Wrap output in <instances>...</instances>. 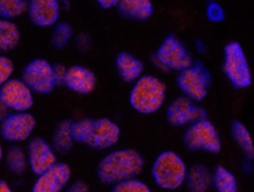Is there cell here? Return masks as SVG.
Segmentation results:
<instances>
[{"label": "cell", "mask_w": 254, "mask_h": 192, "mask_svg": "<svg viewBox=\"0 0 254 192\" xmlns=\"http://www.w3.org/2000/svg\"><path fill=\"white\" fill-rule=\"evenodd\" d=\"M146 166V159L135 148L113 149L99 159L97 178L104 186H115L132 178H139Z\"/></svg>", "instance_id": "1"}, {"label": "cell", "mask_w": 254, "mask_h": 192, "mask_svg": "<svg viewBox=\"0 0 254 192\" xmlns=\"http://www.w3.org/2000/svg\"><path fill=\"white\" fill-rule=\"evenodd\" d=\"M72 137L75 144L93 150H110L121 139V128L108 117L81 119L72 124Z\"/></svg>", "instance_id": "2"}, {"label": "cell", "mask_w": 254, "mask_h": 192, "mask_svg": "<svg viewBox=\"0 0 254 192\" xmlns=\"http://www.w3.org/2000/svg\"><path fill=\"white\" fill-rule=\"evenodd\" d=\"M167 96L168 85L162 78L144 74L132 84L128 102L137 114L154 115L165 105Z\"/></svg>", "instance_id": "3"}, {"label": "cell", "mask_w": 254, "mask_h": 192, "mask_svg": "<svg viewBox=\"0 0 254 192\" xmlns=\"http://www.w3.org/2000/svg\"><path fill=\"white\" fill-rule=\"evenodd\" d=\"M187 163L174 150H164L156 155L150 168V175L156 187L173 192L185 186Z\"/></svg>", "instance_id": "4"}, {"label": "cell", "mask_w": 254, "mask_h": 192, "mask_svg": "<svg viewBox=\"0 0 254 192\" xmlns=\"http://www.w3.org/2000/svg\"><path fill=\"white\" fill-rule=\"evenodd\" d=\"M222 71L237 89H246L253 84V74L248 56L238 41H230L224 46Z\"/></svg>", "instance_id": "5"}, {"label": "cell", "mask_w": 254, "mask_h": 192, "mask_svg": "<svg viewBox=\"0 0 254 192\" xmlns=\"http://www.w3.org/2000/svg\"><path fill=\"white\" fill-rule=\"evenodd\" d=\"M183 144L190 151H203L214 155L220 154L222 149L219 128L208 119L187 126L183 134Z\"/></svg>", "instance_id": "6"}, {"label": "cell", "mask_w": 254, "mask_h": 192, "mask_svg": "<svg viewBox=\"0 0 254 192\" xmlns=\"http://www.w3.org/2000/svg\"><path fill=\"white\" fill-rule=\"evenodd\" d=\"M211 82V73L202 62H193L190 67L179 71L177 75V85L182 92V96L194 103L202 102L208 96Z\"/></svg>", "instance_id": "7"}, {"label": "cell", "mask_w": 254, "mask_h": 192, "mask_svg": "<svg viewBox=\"0 0 254 192\" xmlns=\"http://www.w3.org/2000/svg\"><path fill=\"white\" fill-rule=\"evenodd\" d=\"M20 79L32 90L33 94L46 96L54 92L56 88L52 64L46 59H33L20 73Z\"/></svg>", "instance_id": "8"}, {"label": "cell", "mask_w": 254, "mask_h": 192, "mask_svg": "<svg viewBox=\"0 0 254 192\" xmlns=\"http://www.w3.org/2000/svg\"><path fill=\"white\" fill-rule=\"evenodd\" d=\"M154 55L169 70V73L171 71L179 73V71L190 67L194 62L193 56L188 47L183 44V41L178 36L173 35V33L168 35L163 40Z\"/></svg>", "instance_id": "9"}, {"label": "cell", "mask_w": 254, "mask_h": 192, "mask_svg": "<svg viewBox=\"0 0 254 192\" xmlns=\"http://www.w3.org/2000/svg\"><path fill=\"white\" fill-rule=\"evenodd\" d=\"M37 120L31 112H10L0 123V136L10 144L28 141L35 132Z\"/></svg>", "instance_id": "10"}, {"label": "cell", "mask_w": 254, "mask_h": 192, "mask_svg": "<svg viewBox=\"0 0 254 192\" xmlns=\"http://www.w3.org/2000/svg\"><path fill=\"white\" fill-rule=\"evenodd\" d=\"M168 123L174 128H187L194 123L208 119L207 111L185 96H178L169 102L167 111Z\"/></svg>", "instance_id": "11"}, {"label": "cell", "mask_w": 254, "mask_h": 192, "mask_svg": "<svg viewBox=\"0 0 254 192\" xmlns=\"http://www.w3.org/2000/svg\"><path fill=\"white\" fill-rule=\"evenodd\" d=\"M27 160L28 169L37 177L59 162L58 154L51 143L42 136H33L27 144Z\"/></svg>", "instance_id": "12"}, {"label": "cell", "mask_w": 254, "mask_h": 192, "mask_svg": "<svg viewBox=\"0 0 254 192\" xmlns=\"http://www.w3.org/2000/svg\"><path fill=\"white\" fill-rule=\"evenodd\" d=\"M0 101L10 112H29L35 105V94L20 78H10L0 88Z\"/></svg>", "instance_id": "13"}, {"label": "cell", "mask_w": 254, "mask_h": 192, "mask_svg": "<svg viewBox=\"0 0 254 192\" xmlns=\"http://www.w3.org/2000/svg\"><path fill=\"white\" fill-rule=\"evenodd\" d=\"M72 180V169L66 162L59 160L54 167L37 176L31 192H64Z\"/></svg>", "instance_id": "14"}, {"label": "cell", "mask_w": 254, "mask_h": 192, "mask_svg": "<svg viewBox=\"0 0 254 192\" xmlns=\"http://www.w3.org/2000/svg\"><path fill=\"white\" fill-rule=\"evenodd\" d=\"M61 5L58 0H32L28 1V14L31 23L40 28L54 27L60 19Z\"/></svg>", "instance_id": "15"}, {"label": "cell", "mask_w": 254, "mask_h": 192, "mask_svg": "<svg viewBox=\"0 0 254 192\" xmlns=\"http://www.w3.org/2000/svg\"><path fill=\"white\" fill-rule=\"evenodd\" d=\"M97 84H98V78L92 69L83 65L67 66L64 85L71 92L80 96H88L94 92Z\"/></svg>", "instance_id": "16"}, {"label": "cell", "mask_w": 254, "mask_h": 192, "mask_svg": "<svg viewBox=\"0 0 254 192\" xmlns=\"http://www.w3.org/2000/svg\"><path fill=\"white\" fill-rule=\"evenodd\" d=\"M115 65L120 78L128 84H133L137 79L144 75V62L133 54L127 53V51H121V53L117 54Z\"/></svg>", "instance_id": "17"}, {"label": "cell", "mask_w": 254, "mask_h": 192, "mask_svg": "<svg viewBox=\"0 0 254 192\" xmlns=\"http://www.w3.org/2000/svg\"><path fill=\"white\" fill-rule=\"evenodd\" d=\"M185 186L188 192H208L212 189V169L202 162H194L187 168Z\"/></svg>", "instance_id": "18"}, {"label": "cell", "mask_w": 254, "mask_h": 192, "mask_svg": "<svg viewBox=\"0 0 254 192\" xmlns=\"http://www.w3.org/2000/svg\"><path fill=\"white\" fill-rule=\"evenodd\" d=\"M117 10L127 19L144 22L153 15L154 5L150 0H121L117 4Z\"/></svg>", "instance_id": "19"}, {"label": "cell", "mask_w": 254, "mask_h": 192, "mask_svg": "<svg viewBox=\"0 0 254 192\" xmlns=\"http://www.w3.org/2000/svg\"><path fill=\"white\" fill-rule=\"evenodd\" d=\"M72 124L74 121L71 120H63L56 125L55 130L52 132V139L50 143L56 151V154H67L75 145L72 137Z\"/></svg>", "instance_id": "20"}, {"label": "cell", "mask_w": 254, "mask_h": 192, "mask_svg": "<svg viewBox=\"0 0 254 192\" xmlns=\"http://www.w3.org/2000/svg\"><path fill=\"white\" fill-rule=\"evenodd\" d=\"M4 163L13 176L22 177L28 171V160H27L26 149L19 145H10L4 151Z\"/></svg>", "instance_id": "21"}, {"label": "cell", "mask_w": 254, "mask_h": 192, "mask_svg": "<svg viewBox=\"0 0 254 192\" xmlns=\"http://www.w3.org/2000/svg\"><path fill=\"white\" fill-rule=\"evenodd\" d=\"M22 33L14 21L0 19V54L5 55L17 49L20 44Z\"/></svg>", "instance_id": "22"}, {"label": "cell", "mask_w": 254, "mask_h": 192, "mask_svg": "<svg viewBox=\"0 0 254 192\" xmlns=\"http://www.w3.org/2000/svg\"><path fill=\"white\" fill-rule=\"evenodd\" d=\"M212 189L216 192H239V181L231 169L217 164L212 169Z\"/></svg>", "instance_id": "23"}, {"label": "cell", "mask_w": 254, "mask_h": 192, "mask_svg": "<svg viewBox=\"0 0 254 192\" xmlns=\"http://www.w3.org/2000/svg\"><path fill=\"white\" fill-rule=\"evenodd\" d=\"M231 136L248 159L254 158V143L251 131L242 121L235 120L231 125Z\"/></svg>", "instance_id": "24"}, {"label": "cell", "mask_w": 254, "mask_h": 192, "mask_svg": "<svg viewBox=\"0 0 254 192\" xmlns=\"http://www.w3.org/2000/svg\"><path fill=\"white\" fill-rule=\"evenodd\" d=\"M27 0H0V19L13 21L15 18L27 14Z\"/></svg>", "instance_id": "25"}, {"label": "cell", "mask_w": 254, "mask_h": 192, "mask_svg": "<svg viewBox=\"0 0 254 192\" xmlns=\"http://www.w3.org/2000/svg\"><path fill=\"white\" fill-rule=\"evenodd\" d=\"M72 37H74V28L67 22H58L52 29L51 45L55 49L61 50L70 44Z\"/></svg>", "instance_id": "26"}, {"label": "cell", "mask_w": 254, "mask_h": 192, "mask_svg": "<svg viewBox=\"0 0 254 192\" xmlns=\"http://www.w3.org/2000/svg\"><path fill=\"white\" fill-rule=\"evenodd\" d=\"M111 192H153L151 187L140 178H132L115 185Z\"/></svg>", "instance_id": "27"}, {"label": "cell", "mask_w": 254, "mask_h": 192, "mask_svg": "<svg viewBox=\"0 0 254 192\" xmlns=\"http://www.w3.org/2000/svg\"><path fill=\"white\" fill-rule=\"evenodd\" d=\"M15 65L9 56L0 54V88L3 87L9 79L13 78Z\"/></svg>", "instance_id": "28"}, {"label": "cell", "mask_w": 254, "mask_h": 192, "mask_svg": "<svg viewBox=\"0 0 254 192\" xmlns=\"http://www.w3.org/2000/svg\"><path fill=\"white\" fill-rule=\"evenodd\" d=\"M52 71H54V78H55L56 87L64 85V80H65V75H66L67 66L63 63H56L52 64Z\"/></svg>", "instance_id": "29"}, {"label": "cell", "mask_w": 254, "mask_h": 192, "mask_svg": "<svg viewBox=\"0 0 254 192\" xmlns=\"http://www.w3.org/2000/svg\"><path fill=\"white\" fill-rule=\"evenodd\" d=\"M64 192H90L89 184L84 180L71 181Z\"/></svg>", "instance_id": "30"}, {"label": "cell", "mask_w": 254, "mask_h": 192, "mask_svg": "<svg viewBox=\"0 0 254 192\" xmlns=\"http://www.w3.org/2000/svg\"><path fill=\"white\" fill-rule=\"evenodd\" d=\"M207 17L210 18L211 21H221L224 18V10L219 4H210L207 8Z\"/></svg>", "instance_id": "31"}, {"label": "cell", "mask_w": 254, "mask_h": 192, "mask_svg": "<svg viewBox=\"0 0 254 192\" xmlns=\"http://www.w3.org/2000/svg\"><path fill=\"white\" fill-rule=\"evenodd\" d=\"M75 44L79 50H81V51H87L90 47V45H92V41H90L89 36L85 35V33H80V35L75 38Z\"/></svg>", "instance_id": "32"}, {"label": "cell", "mask_w": 254, "mask_h": 192, "mask_svg": "<svg viewBox=\"0 0 254 192\" xmlns=\"http://www.w3.org/2000/svg\"><path fill=\"white\" fill-rule=\"evenodd\" d=\"M151 64H153V65H154V67H155V69L158 70V71H160V73H163V74L169 73V70H168L167 67H165L164 65L162 64V63L159 62L158 59H156V56H155V55L151 56Z\"/></svg>", "instance_id": "33"}, {"label": "cell", "mask_w": 254, "mask_h": 192, "mask_svg": "<svg viewBox=\"0 0 254 192\" xmlns=\"http://www.w3.org/2000/svg\"><path fill=\"white\" fill-rule=\"evenodd\" d=\"M98 4L99 6L103 9H112V8H117L119 0H99Z\"/></svg>", "instance_id": "34"}, {"label": "cell", "mask_w": 254, "mask_h": 192, "mask_svg": "<svg viewBox=\"0 0 254 192\" xmlns=\"http://www.w3.org/2000/svg\"><path fill=\"white\" fill-rule=\"evenodd\" d=\"M0 192H14V189L8 181L0 178Z\"/></svg>", "instance_id": "35"}, {"label": "cell", "mask_w": 254, "mask_h": 192, "mask_svg": "<svg viewBox=\"0 0 254 192\" xmlns=\"http://www.w3.org/2000/svg\"><path fill=\"white\" fill-rule=\"evenodd\" d=\"M9 114H10V111H9L8 107H6V106L0 101V123H1V121H3Z\"/></svg>", "instance_id": "36"}, {"label": "cell", "mask_w": 254, "mask_h": 192, "mask_svg": "<svg viewBox=\"0 0 254 192\" xmlns=\"http://www.w3.org/2000/svg\"><path fill=\"white\" fill-rule=\"evenodd\" d=\"M3 158H4V148L3 145L0 144V163L3 162Z\"/></svg>", "instance_id": "37"}]
</instances>
